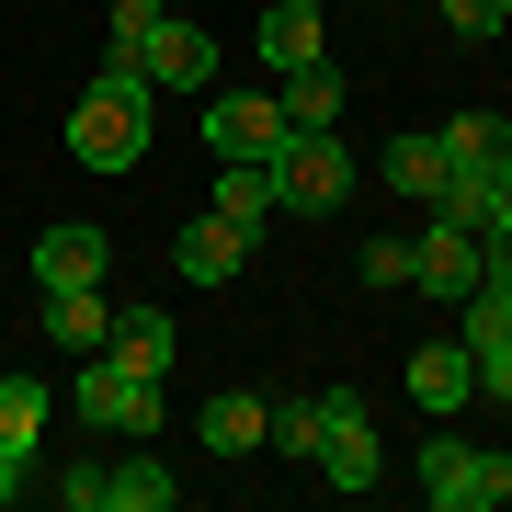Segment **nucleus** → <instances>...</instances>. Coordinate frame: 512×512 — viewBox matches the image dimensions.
<instances>
[{
  "label": "nucleus",
  "mask_w": 512,
  "mask_h": 512,
  "mask_svg": "<svg viewBox=\"0 0 512 512\" xmlns=\"http://www.w3.org/2000/svg\"><path fill=\"white\" fill-rule=\"evenodd\" d=\"M148 69H137V46H103V69H92V92H80L69 114V160L80 171H137L148 160Z\"/></svg>",
  "instance_id": "obj_1"
},
{
  "label": "nucleus",
  "mask_w": 512,
  "mask_h": 512,
  "mask_svg": "<svg viewBox=\"0 0 512 512\" xmlns=\"http://www.w3.org/2000/svg\"><path fill=\"white\" fill-rule=\"evenodd\" d=\"M421 501H433V512H501L512 501V456H501V444L433 433V444H421Z\"/></svg>",
  "instance_id": "obj_2"
},
{
  "label": "nucleus",
  "mask_w": 512,
  "mask_h": 512,
  "mask_svg": "<svg viewBox=\"0 0 512 512\" xmlns=\"http://www.w3.org/2000/svg\"><path fill=\"white\" fill-rule=\"evenodd\" d=\"M80 421L114 444H148L160 433V376H137L126 353H80Z\"/></svg>",
  "instance_id": "obj_3"
},
{
  "label": "nucleus",
  "mask_w": 512,
  "mask_h": 512,
  "mask_svg": "<svg viewBox=\"0 0 512 512\" xmlns=\"http://www.w3.org/2000/svg\"><path fill=\"white\" fill-rule=\"evenodd\" d=\"M342 194H353V148L330 137V126H296L274 148V205H285V217H330Z\"/></svg>",
  "instance_id": "obj_4"
},
{
  "label": "nucleus",
  "mask_w": 512,
  "mask_h": 512,
  "mask_svg": "<svg viewBox=\"0 0 512 512\" xmlns=\"http://www.w3.org/2000/svg\"><path fill=\"white\" fill-rule=\"evenodd\" d=\"M57 501L69 512H171V467L160 456H114V467L80 456L69 478H57Z\"/></svg>",
  "instance_id": "obj_5"
},
{
  "label": "nucleus",
  "mask_w": 512,
  "mask_h": 512,
  "mask_svg": "<svg viewBox=\"0 0 512 512\" xmlns=\"http://www.w3.org/2000/svg\"><path fill=\"white\" fill-rule=\"evenodd\" d=\"M330 490H376V421L365 399H342V387H319V456H308Z\"/></svg>",
  "instance_id": "obj_6"
},
{
  "label": "nucleus",
  "mask_w": 512,
  "mask_h": 512,
  "mask_svg": "<svg viewBox=\"0 0 512 512\" xmlns=\"http://www.w3.org/2000/svg\"><path fill=\"white\" fill-rule=\"evenodd\" d=\"M410 285L421 296H467L490 285V262H478V228H456V217H421V239H410Z\"/></svg>",
  "instance_id": "obj_7"
},
{
  "label": "nucleus",
  "mask_w": 512,
  "mask_h": 512,
  "mask_svg": "<svg viewBox=\"0 0 512 512\" xmlns=\"http://www.w3.org/2000/svg\"><path fill=\"white\" fill-rule=\"evenodd\" d=\"M205 137H217V160H274L296 126H285L274 92H217V103H205Z\"/></svg>",
  "instance_id": "obj_8"
},
{
  "label": "nucleus",
  "mask_w": 512,
  "mask_h": 512,
  "mask_svg": "<svg viewBox=\"0 0 512 512\" xmlns=\"http://www.w3.org/2000/svg\"><path fill=\"white\" fill-rule=\"evenodd\" d=\"M137 69H148V92H205V80H217V46H205L194 23H171V12H160V35L137 46Z\"/></svg>",
  "instance_id": "obj_9"
},
{
  "label": "nucleus",
  "mask_w": 512,
  "mask_h": 512,
  "mask_svg": "<svg viewBox=\"0 0 512 512\" xmlns=\"http://www.w3.org/2000/svg\"><path fill=\"white\" fill-rule=\"evenodd\" d=\"M171 262H183V285H228L239 262H251V239H239L217 205H205V217H183V239H171Z\"/></svg>",
  "instance_id": "obj_10"
},
{
  "label": "nucleus",
  "mask_w": 512,
  "mask_h": 512,
  "mask_svg": "<svg viewBox=\"0 0 512 512\" xmlns=\"http://www.w3.org/2000/svg\"><path fill=\"white\" fill-rule=\"evenodd\" d=\"M103 274H114L103 228H46V239H35V285H46V296H69V285H103Z\"/></svg>",
  "instance_id": "obj_11"
},
{
  "label": "nucleus",
  "mask_w": 512,
  "mask_h": 512,
  "mask_svg": "<svg viewBox=\"0 0 512 512\" xmlns=\"http://www.w3.org/2000/svg\"><path fill=\"white\" fill-rule=\"evenodd\" d=\"M410 399L433 410V421L467 410V399H478V353H467V342H421V353H410Z\"/></svg>",
  "instance_id": "obj_12"
},
{
  "label": "nucleus",
  "mask_w": 512,
  "mask_h": 512,
  "mask_svg": "<svg viewBox=\"0 0 512 512\" xmlns=\"http://www.w3.org/2000/svg\"><path fill=\"white\" fill-rule=\"evenodd\" d=\"M251 46H262V69H308L319 57V0H262V23H251Z\"/></svg>",
  "instance_id": "obj_13"
},
{
  "label": "nucleus",
  "mask_w": 512,
  "mask_h": 512,
  "mask_svg": "<svg viewBox=\"0 0 512 512\" xmlns=\"http://www.w3.org/2000/svg\"><path fill=\"white\" fill-rule=\"evenodd\" d=\"M194 444L205 456H262V399L251 387H217V399L194 410Z\"/></svg>",
  "instance_id": "obj_14"
},
{
  "label": "nucleus",
  "mask_w": 512,
  "mask_h": 512,
  "mask_svg": "<svg viewBox=\"0 0 512 512\" xmlns=\"http://www.w3.org/2000/svg\"><path fill=\"white\" fill-rule=\"evenodd\" d=\"M205 205H217L239 239H251V228H274V160H217V194H205Z\"/></svg>",
  "instance_id": "obj_15"
},
{
  "label": "nucleus",
  "mask_w": 512,
  "mask_h": 512,
  "mask_svg": "<svg viewBox=\"0 0 512 512\" xmlns=\"http://www.w3.org/2000/svg\"><path fill=\"white\" fill-rule=\"evenodd\" d=\"M46 342H57V353H103V342H114V296H103V285L46 296Z\"/></svg>",
  "instance_id": "obj_16"
},
{
  "label": "nucleus",
  "mask_w": 512,
  "mask_h": 512,
  "mask_svg": "<svg viewBox=\"0 0 512 512\" xmlns=\"http://www.w3.org/2000/svg\"><path fill=\"white\" fill-rule=\"evenodd\" d=\"M376 183L399 194V205H433V194H444V148H433V137H387V148H376Z\"/></svg>",
  "instance_id": "obj_17"
},
{
  "label": "nucleus",
  "mask_w": 512,
  "mask_h": 512,
  "mask_svg": "<svg viewBox=\"0 0 512 512\" xmlns=\"http://www.w3.org/2000/svg\"><path fill=\"white\" fill-rule=\"evenodd\" d=\"M103 353H126L137 376H160V387H171V353H183V330H171L160 308H114V342H103Z\"/></svg>",
  "instance_id": "obj_18"
},
{
  "label": "nucleus",
  "mask_w": 512,
  "mask_h": 512,
  "mask_svg": "<svg viewBox=\"0 0 512 512\" xmlns=\"http://www.w3.org/2000/svg\"><path fill=\"white\" fill-rule=\"evenodd\" d=\"M285 126H330V114H342V69H330V57H308V69H285Z\"/></svg>",
  "instance_id": "obj_19"
},
{
  "label": "nucleus",
  "mask_w": 512,
  "mask_h": 512,
  "mask_svg": "<svg viewBox=\"0 0 512 512\" xmlns=\"http://www.w3.org/2000/svg\"><path fill=\"white\" fill-rule=\"evenodd\" d=\"M433 148H444V171H490V160H512V126L501 114H456Z\"/></svg>",
  "instance_id": "obj_20"
},
{
  "label": "nucleus",
  "mask_w": 512,
  "mask_h": 512,
  "mask_svg": "<svg viewBox=\"0 0 512 512\" xmlns=\"http://www.w3.org/2000/svg\"><path fill=\"white\" fill-rule=\"evenodd\" d=\"M456 342L467 353H512V285H478L467 308H456Z\"/></svg>",
  "instance_id": "obj_21"
},
{
  "label": "nucleus",
  "mask_w": 512,
  "mask_h": 512,
  "mask_svg": "<svg viewBox=\"0 0 512 512\" xmlns=\"http://www.w3.org/2000/svg\"><path fill=\"white\" fill-rule=\"evenodd\" d=\"M262 444L274 456H319V387L308 399H262Z\"/></svg>",
  "instance_id": "obj_22"
},
{
  "label": "nucleus",
  "mask_w": 512,
  "mask_h": 512,
  "mask_svg": "<svg viewBox=\"0 0 512 512\" xmlns=\"http://www.w3.org/2000/svg\"><path fill=\"white\" fill-rule=\"evenodd\" d=\"M35 433H46V387H35V376H0V444L35 456Z\"/></svg>",
  "instance_id": "obj_23"
},
{
  "label": "nucleus",
  "mask_w": 512,
  "mask_h": 512,
  "mask_svg": "<svg viewBox=\"0 0 512 512\" xmlns=\"http://www.w3.org/2000/svg\"><path fill=\"white\" fill-rule=\"evenodd\" d=\"M160 12H171V0H114V12H103V46H148Z\"/></svg>",
  "instance_id": "obj_24"
},
{
  "label": "nucleus",
  "mask_w": 512,
  "mask_h": 512,
  "mask_svg": "<svg viewBox=\"0 0 512 512\" xmlns=\"http://www.w3.org/2000/svg\"><path fill=\"white\" fill-rule=\"evenodd\" d=\"M410 285V239H365V296H399Z\"/></svg>",
  "instance_id": "obj_25"
},
{
  "label": "nucleus",
  "mask_w": 512,
  "mask_h": 512,
  "mask_svg": "<svg viewBox=\"0 0 512 512\" xmlns=\"http://www.w3.org/2000/svg\"><path fill=\"white\" fill-rule=\"evenodd\" d=\"M444 23H456V46H478V35H501V0H444Z\"/></svg>",
  "instance_id": "obj_26"
},
{
  "label": "nucleus",
  "mask_w": 512,
  "mask_h": 512,
  "mask_svg": "<svg viewBox=\"0 0 512 512\" xmlns=\"http://www.w3.org/2000/svg\"><path fill=\"white\" fill-rule=\"evenodd\" d=\"M478 262H490V285H512V217H501V228H478Z\"/></svg>",
  "instance_id": "obj_27"
},
{
  "label": "nucleus",
  "mask_w": 512,
  "mask_h": 512,
  "mask_svg": "<svg viewBox=\"0 0 512 512\" xmlns=\"http://www.w3.org/2000/svg\"><path fill=\"white\" fill-rule=\"evenodd\" d=\"M478 399H512V353H478Z\"/></svg>",
  "instance_id": "obj_28"
},
{
  "label": "nucleus",
  "mask_w": 512,
  "mask_h": 512,
  "mask_svg": "<svg viewBox=\"0 0 512 512\" xmlns=\"http://www.w3.org/2000/svg\"><path fill=\"white\" fill-rule=\"evenodd\" d=\"M12 501H23V456L0 444V512H12Z\"/></svg>",
  "instance_id": "obj_29"
},
{
  "label": "nucleus",
  "mask_w": 512,
  "mask_h": 512,
  "mask_svg": "<svg viewBox=\"0 0 512 512\" xmlns=\"http://www.w3.org/2000/svg\"><path fill=\"white\" fill-rule=\"evenodd\" d=\"M501 23H512V0H501Z\"/></svg>",
  "instance_id": "obj_30"
}]
</instances>
